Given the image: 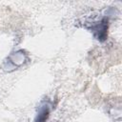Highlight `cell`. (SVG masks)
<instances>
[{"instance_id": "6da1fadb", "label": "cell", "mask_w": 122, "mask_h": 122, "mask_svg": "<svg viewBox=\"0 0 122 122\" xmlns=\"http://www.w3.org/2000/svg\"><path fill=\"white\" fill-rule=\"evenodd\" d=\"M92 30L94 31V35L96 38L100 41H104L107 37V31H108V19L103 18L99 24L92 28Z\"/></svg>"}, {"instance_id": "7a4b0ae2", "label": "cell", "mask_w": 122, "mask_h": 122, "mask_svg": "<svg viewBox=\"0 0 122 122\" xmlns=\"http://www.w3.org/2000/svg\"><path fill=\"white\" fill-rule=\"evenodd\" d=\"M51 113V108L48 103H42L37 112V115L34 119V122H46Z\"/></svg>"}]
</instances>
